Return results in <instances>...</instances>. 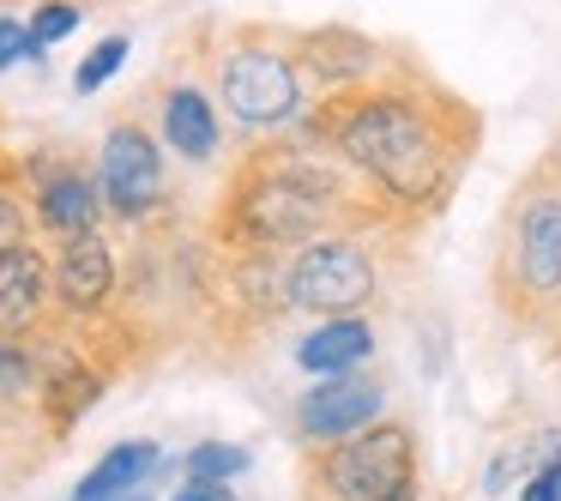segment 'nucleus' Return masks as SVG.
I'll use <instances>...</instances> for the list:
<instances>
[{
  "instance_id": "f257e3e1",
  "label": "nucleus",
  "mask_w": 561,
  "mask_h": 501,
  "mask_svg": "<svg viewBox=\"0 0 561 501\" xmlns=\"http://www.w3.org/2000/svg\"><path fill=\"white\" fill-rule=\"evenodd\" d=\"M290 127L308 146H327L368 187L387 224L435 218L477 151V115L453 91L411 73L332 91L308 103Z\"/></svg>"
},
{
  "instance_id": "f03ea898",
  "label": "nucleus",
  "mask_w": 561,
  "mask_h": 501,
  "mask_svg": "<svg viewBox=\"0 0 561 501\" xmlns=\"http://www.w3.org/2000/svg\"><path fill=\"white\" fill-rule=\"evenodd\" d=\"M380 224H387V212L327 146L284 139V146H260L236 163L218 212V242L290 254L327 230H380Z\"/></svg>"
},
{
  "instance_id": "7ed1b4c3",
  "label": "nucleus",
  "mask_w": 561,
  "mask_h": 501,
  "mask_svg": "<svg viewBox=\"0 0 561 501\" xmlns=\"http://www.w3.org/2000/svg\"><path fill=\"white\" fill-rule=\"evenodd\" d=\"M495 296L531 332H549L561 320V146L507 200Z\"/></svg>"
},
{
  "instance_id": "20e7f679",
  "label": "nucleus",
  "mask_w": 561,
  "mask_h": 501,
  "mask_svg": "<svg viewBox=\"0 0 561 501\" xmlns=\"http://www.w3.org/2000/svg\"><path fill=\"white\" fill-rule=\"evenodd\" d=\"M308 489L320 501H411L416 489V435L411 423L375 417L368 429L308 453Z\"/></svg>"
},
{
  "instance_id": "39448f33",
  "label": "nucleus",
  "mask_w": 561,
  "mask_h": 501,
  "mask_svg": "<svg viewBox=\"0 0 561 501\" xmlns=\"http://www.w3.org/2000/svg\"><path fill=\"white\" fill-rule=\"evenodd\" d=\"M218 98L254 134H284L296 115L308 110V86L296 73L290 37H266V31H242L230 49L218 55Z\"/></svg>"
},
{
  "instance_id": "423d86ee",
  "label": "nucleus",
  "mask_w": 561,
  "mask_h": 501,
  "mask_svg": "<svg viewBox=\"0 0 561 501\" xmlns=\"http://www.w3.org/2000/svg\"><path fill=\"white\" fill-rule=\"evenodd\" d=\"M284 296L302 315H363L380 296V254L368 230H327L314 242L290 248L284 260Z\"/></svg>"
},
{
  "instance_id": "0eeeda50",
  "label": "nucleus",
  "mask_w": 561,
  "mask_h": 501,
  "mask_svg": "<svg viewBox=\"0 0 561 501\" xmlns=\"http://www.w3.org/2000/svg\"><path fill=\"white\" fill-rule=\"evenodd\" d=\"M98 194H103V212H115L122 224H146L151 212H163L170 182H163V146H158L151 127L115 122L110 134H103Z\"/></svg>"
},
{
  "instance_id": "6e6552de",
  "label": "nucleus",
  "mask_w": 561,
  "mask_h": 501,
  "mask_svg": "<svg viewBox=\"0 0 561 501\" xmlns=\"http://www.w3.org/2000/svg\"><path fill=\"white\" fill-rule=\"evenodd\" d=\"M49 296L55 315L73 320V327H91L115 308L122 296V260H115V242L103 230H79L61 236L49 254Z\"/></svg>"
},
{
  "instance_id": "1a4fd4ad",
  "label": "nucleus",
  "mask_w": 561,
  "mask_h": 501,
  "mask_svg": "<svg viewBox=\"0 0 561 501\" xmlns=\"http://www.w3.org/2000/svg\"><path fill=\"white\" fill-rule=\"evenodd\" d=\"M290 55H296V73H302L308 91L332 98V91H351V86H368V79L387 67V49L375 37L351 25H320V31H296L290 37Z\"/></svg>"
},
{
  "instance_id": "9d476101",
  "label": "nucleus",
  "mask_w": 561,
  "mask_h": 501,
  "mask_svg": "<svg viewBox=\"0 0 561 501\" xmlns=\"http://www.w3.org/2000/svg\"><path fill=\"white\" fill-rule=\"evenodd\" d=\"M31 224L49 230L55 242L79 230H98L103 224V194H98V175L79 170L73 158H31Z\"/></svg>"
},
{
  "instance_id": "9b49d317",
  "label": "nucleus",
  "mask_w": 561,
  "mask_h": 501,
  "mask_svg": "<svg viewBox=\"0 0 561 501\" xmlns=\"http://www.w3.org/2000/svg\"><path fill=\"white\" fill-rule=\"evenodd\" d=\"M380 411H387V387L375 375H320L296 399V429H302L308 447H327V441L368 429Z\"/></svg>"
},
{
  "instance_id": "f8f14e48",
  "label": "nucleus",
  "mask_w": 561,
  "mask_h": 501,
  "mask_svg": "<svg viewBox=\"0 0 561 501\" xmlns=\"http://www.w3.org/2000/svg\"><path fill=\"white\" fill-rule=\"evenodd\" d=\"M103 387H110V368L91 363L79 344L37 351V405H43V423H49L55 435H67V429L103 399Z\"/></svg>"
},
{
  "instance_id": "ddd939ff",
  "label": "nucleus",
  "mask_w": 561,
  "mask_h": 501,
  "mask_svg": "<svg viewBox=\"0 0 561 501\" xmlns=\"http://www.w3.org/2000/svg\"><path fill=\"white\" fill-rule=\"evenodd\" d=\"M49 320H55L49 254L37 242L0 254V339H37Z\"/></svg>"
},
{
  "instance_id": "4468645a",
  "label": "nucleus",
  "mask_w": 561,
  "mask_h": 501,
  "mask_svg": "<svg viewBox=\"0 0 561 501\" xmlns=\"http://www.w3.org/2000/svg\"><path fill=\"white\" fill-rule=\"evenodd\" d=\"M368 356H375V327H368V315H327L314 332L296 339V363L314 380L320 375H356Z\"/></svg>"
},
{
  "instance_id": "2eb2a0df",
  "label": "nucleus",
  "mask_w": 561,
  "mask_h": 501,
  "mask_svg": "<svg viewBox=\"0 0 561 501\" xmlns=\"http://www.w3.org/2000/svg\"><path fill=\"white\" fill-rule=\"evenodd\" d=\"M218 110L199 86H175L163 91V146H175V158L187 163H211L218 158Z\"/></svg>"
},
{
  "instance_id": "dca6fc26",
  "label": "nucleus",
  "mask_w": 561,
  "mask_h": 501,
  "mask_svg": "<svg viewBox=\"0 0 561 501\" xmlns=\"http://www.w3.org/2000/svg\"><path fill=\"white\" fill-rule=\"evenodd\" d=\"M158 465H163L158 441H115V447L79 477L73 501H127V496H139V483H146Z\"/></svg>"
},
{
  "instance_id": "f3484780",
  "label": "nucleus",
  "mask_w": 561,
  "mask_h": 501,
  "mask_svg": "<svg viewBox=\"0 0 561 501\" xmlns=\"http://www.w3.org/2000/svg\"><path fill=\"white\" fill-rule=\"evenodd\" d=\"M31 200H25V182H19V170L7 158H0V254H13V248L31 242Z\"/></svg>"
},
{
  "instance_id": "a211bd4d",
  "label": "nucleus",
  "mask_w": 561,
  "mask_h": 501,
  "mask_svg": "<svg viewBox=\"0 0 561 501\" xmlns=\"http://www.w3.org/2000/svg\"><path fill=\"white\" fill-rule=\"evenodd\" d=\"M182 465H187V477H194V483H236V477L254 465V453L236 447V441H199Z\"/></svg>"
},
{
  "instance_id": "6ab92c4d",
  "label": "nucleus",
  "mask_w": 561,
  "mask_h": 501,
  "mask_svg": "<svg viewBox=\"0 0 561 501\" xmlns=\"http://www.w3.org/2000/svg\"><path fill=\"white\" fill-rule=\"evenodd\" d=\"M79 19H85V7H79V0H43L37 13H31V25H25V37H31V61H37L43 49H55V43L73 37Z\"/></svg>"
},
{
  "instance_id": "aec40b11",
  "label": "nucleus",
  "mask_w": 561,
  "mask_h": 501,
  "mask_svg": "<svg viewBox=\"0 0 561 501\" xmlns=\"http://www.w3.org/2000/svg\"><path fill=\"white\" fill-rule=\"evenodd\" d=\"M127 49H134V43H127L122 31H115V37H103L98 49H91L85 61L73 67V91H79V98H98V91L110 86V79L122 73V67H127Z\"/></svg>"
},
{
  "instance_id": "412c9836",
  "label": "nucleus",
  "mask_w": 561,
  "mask_h": 501,
  "mask_svg": "<svg viewBox=\"0 0 561 501\" xmlns=\"http://www.w3.org/2000/svg\"><path fill=\"white\" fill-rule=\"evenodd\" d=\"M37 392V344L31 339H0V405Z\"/></svg>"
},
{
  "instance_id": "4be33fe9",
  "label": "nucleus",
  "mask_w": 561,
  "mask_h": 501,
  "mask_svg": "<svg viewBox=\"0 0 561 501\" xmlns=\"http://www.w3.org/2000/svg\"><path fill=\"white\" fill-rule=\"evenodd\" d=\"M19 61H31V37H25V19L0 13V73H7V67H19Z\"/></svg>"
},
{
  "instance_id": "5701e85b",
  "label": "nucleus",
  "mask_w": 561,
  "mask_h": 501,
  "mask_svg": "<svg viewBox=\"0 0 561 501\" xmlns=\"http://www.w3.org/2000/svg\"><path fill=\"white\" fill-rule=\"evenodd\" d=\"M519 501H561V453H556V459H543L531 477H525Z\"/></svg>"
},
{
  "instance_id": "b1692460",
  "label": "nucleus",
  "mask_w": 561,
  "mask_h": 501,
  "mask_svg": "<svg viewBox=\"0 0 561 501\" xmlns=\"http://www.w3.org/2000/svg\"><path fill=\"white\" fill-rule=\"evenodd\" d=\"M170 501H236V489L230 483H194V477H187Z\"/></svg>"
},
{
  "instance_id": "393cba45",
  "label": "nucleus",
  "mask_w": 561,
  "mask_h": 501,
  "mask_svg": "<svg viewBox=\"0 0 561 501\" xmlns=\"http://www.w3.org/2000/svg\"><path fill=\"white\" fill-rule=\"evenodd\" d=\"M549 332H556V356H561V320H556V327H549Z\"/></svg>"
},
{
  "instance_id": "a878e982",
  "label": "nucleus",
  "mask_w": 561,
  "mask_h": 501,
  "mask_svg": "<svg viewBox=\"0 0 561 501\" xmlns=\"http://www.w3.org/2000/svg\"><path fill=\"white\" fill-rule=\"evenodd\" d=\"M308 501H320V496H314V489H308Z\"/></svg>"
}]
</instances>
